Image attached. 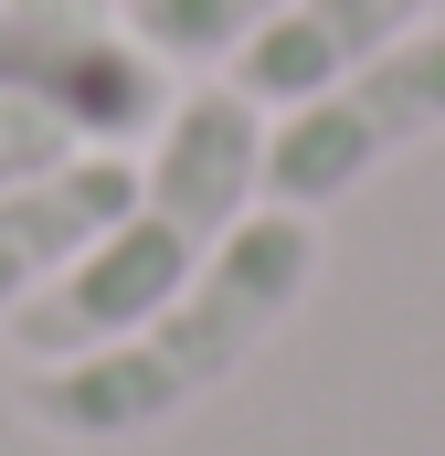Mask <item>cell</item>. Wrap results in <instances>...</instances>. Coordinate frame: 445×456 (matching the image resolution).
<instances>
[{"label": "cell", "instance_id": "obj_5", "mask_svg": "<svg viewBox=\"0 0 445 456\" xmlns=\"http://www.w3.org/2000/svg\"><path fill=\"white\" fill-rule=\"evenodd\" d=\"M127 191H138V159H127V149H85V159L43 170V181H21V191H0V340H11V319L127 213Z\"/></svg>", "mask_w": 445, "mask_h": 456}, {"label": "cell", "instance_id": "obj_4", "mask_svg": "<svg viewBox=\"0 0 445 456\" xmlns=\"http://www.w3.org/2000/svg\"><path fill=\"white\" fill-rule=\"evenodd\" d=\"M0 96H32L53 107L85 149H138L159 117H170V64L127 32V11L96 21H64V11H32V0H0Z\"/></svg>", "mask_w": 445, "mask_h": 456}, {"label": "cell", "instance_id": "obj_8", "mask_svg": "<svg viewBox=\"0 0 445 456\" xmlns=\"http://www.w3.org/2000/svg\"><path fill=\"white\" fill-rule=\"evenodd\" d=\"M64 159H85V138H75L64 117L32 107V96H0V191L43 181V170H64Z\"/></svg>", "mask_w": 445, "mask_h": 456}, {"label": "cell", "instance_id": "obj_3", "mask_svg": "<svg viewBox=\"0 0 445 456\" xmlns=\"http://www.w3.org/2000/svg\"><path fill=\"white\" fill-rule=\"evenodd\" d=\"M445 138V21L403 32L392 53L350 64L339 86L297 96L265 117V202L276 213H329L360 181H382L392 159Z\"/></svg>", "mask_w": 445, "mask_h": 456}, {"label": "cell", "instance_id": "obj_7", "mask_svg": "<svg viewBox=\"0 0 445 456\" xmlns=\"http://www.w3.org/2000/svg\"><path fill=\"white\" fill-rule=\"evenodd\" d=\"M127 11V32L170 64V75H222L265 21H287L297 0H117Z\"/></svg>", "mask_w": 445, "mask_h": 456}, {"label": "cell", "instance_id": "obj_6", "mask_svg": "<svg viewBox=\"0 0 445 456\" xmlns=\"http://www.w3.org/2000/svg\"><path fill=\"white\" fill-rule=\"evenodd\" d=\"M435 21V0H297L287 21H265L222 75L255 96V107H297V96H319V86H339L350 64H371V53H392L403 32H425Z\"/></svg>", "mask_w": 445, "mask_h": 456}, {"label": "cell", "instance_id": "obj_1", "mask_svg": "<svg viewBox=\"0 0 445 456\" xmlns=\"http://www.w3.org/2000/svg\"><path fill=\"white\" fill-rule=\"evenodd\" d=\"M244 213H265V107L233 75H202V86H181L170 117L149 127L127 213L11 319L21 361L43 371V361H85V350L127 340L149 308H170L222 255V233L244 224Z\"/></svg>", "mask_w": 445, "mask_h": 456}, {"label": "cell", "instance_id": "obj_9", "mask_svg": "<svg viewBox=\"0 0 445 456\" xmlns=\"http://www.w3.org/2000/svg\"><path fill=\"white\" fill-rule=\"evenodd\" d=\"M32 11H64V21H96V11H117V0H32Z\"/></svg>", "mask_w": 445, "mask_h": 456}, {"label": "cell", "instance_id": "obj_2", "mask_svg": "<svg viewBox=\"0 0 445 456\" xmlns=\"http://www.w3.org/2000/svg\"><path fill=\"white\" fill-rule=\"evenodd\" d=\"M319 287V213H244L222 233V255L170 297L149 308L127 340L85 350V361H43L21 382V414L64 446H127V436H159L181 425L191 403H213L222 382L276 340Z\"/></svg>", "mask_w": 445, "mask_h": 456}]
</instances>
